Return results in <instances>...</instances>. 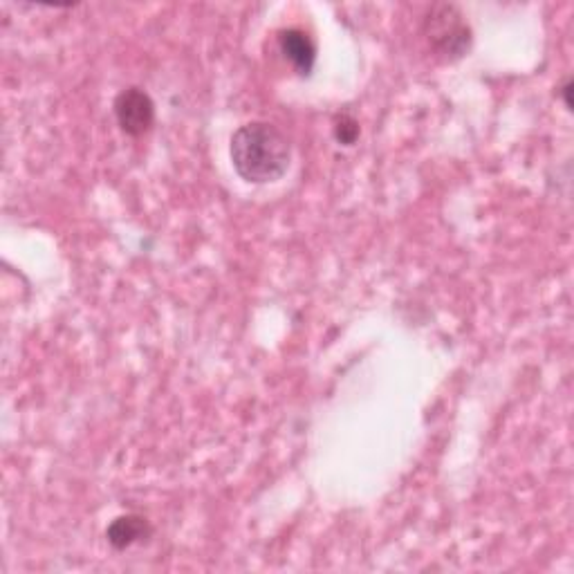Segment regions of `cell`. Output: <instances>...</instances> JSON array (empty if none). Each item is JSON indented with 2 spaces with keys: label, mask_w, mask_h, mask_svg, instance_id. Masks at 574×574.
Returning <instances> with one entry per match:
<instances>
[{
  "label": "cell",
  "mask_w": 574,
  "mask_h": 574,
  "mask_svg": "<svg viewBox=\"0 0 574 574\" xmlns=\"http://www.w3.org/2000/svg\"><path fill=\"white\" fill-rule=\"evenodd\" d=\"M231 162L249 184L276 182L290 169L292 146L276 126L249 122L231 137Z\"/></svg>",
  "instance_id": "cell-1"
},
{
  "label": "cell",
  "mask_w": 574,
  "mask_h": 574,
  "mask_svg": "<svg viewBox=\"0 0 574 574\" xmlns=\"http://www.w3.org/2000/svg\"><path fill=\"white\" fill-rule=\"evenodd\" d=\"M424 34L427 41L444 61H458L471 50V27L458 5L435 3L424 18Z\"/></svg>",
  "instance_id": "cell-2"
},
{
  "label": "cell",
  "mask_w": 574,
  "mask_h": 574,
  "mask_svg": "<svg viewBox=\"0 0 574 574\" xmlns=\"http://www.w3.org/2000/svg\"><path fill=\"white\" fill-rule=\"evenodd\" d=\"M113 110L119 128L131 137H142L155 124V104L142 88H126L119 92Z\"/></svg>",
  "instance_id": "cell-3"
},
{
  "label": "cell",
  "mask_w": 574,
  "mask_h": 574,
  "mask_svg": "<svg viewBox=\"0 0 574 574\" xmlns=\"http://www.w3.org/2000/svg\"><path fill=\"white\" fill-rule=\"evenodd\" d=\"M279 48L283 57L296 68V72L308 77L314 68V61H317V48H314L310 36L296 30V27H290V30H283L279 34Z\"/></svg>",
  "instance_id": "cell-4"
},
{
  "label": "cell",
  "mask_w": 574,
  "mask_h": 574,
  "mask_svg": "<svg viewBox=\"0 0 574 574\" xmlns=\"http://www.w3.org/2000/svg\"><path fill=\"white\" fill-rule=\"evenodd\" d=\"M148 536H151V525H148L144 516L137 514L117 516L106 530V539L115 550L131 548V545L148 539Z\"/></svg>",
  "instance_id": "cell-5"
},
{
  "label": "cell",
  "mask_w": 574,
  "mask_h": 574,
  "mask_svg": "<svg viewBox=\"0 0 574 574\" xmlns=\"http://www.w3.org/2000/svg\"><path fill=\"white\" fill-rule=\"evenodd\" d=\"M359 137V122L350 115H341L335 122V140L344 146H353Z\"/></svg>",
  "instance_id": "cell-6"
},
{
  "label": "cell",
  "mask_w": 574,
  "mask_h": 574,
  "mask_svg": "<svg viewBox=\"0 0 574 574\" xmlns=\"http://www.w3.org/2000/svg\"><path fill=\"white\" fill-rule=\"evenodd\" d=\"M561 95H563V101H566V106H568V110H572V99H570V95H572V81H570V79L566 81V86H563V90H561Z\"/></svg>",
  "instance_id": "cell-7"
}]
</instances>
